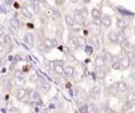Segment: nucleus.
<instances>
[{"mask_svg": "<svg viewBox=\"0 0 135 113\" xmlns=\"http://www.w3.org/2000/svg\"><path fill=\"white\" fill-rule=\"evenodd\" d=\"M33 101L35 102L36 104H42V99H41V96H40V93L37 91H35L33 93Z\"/></svg>", "mask_w": 135, "mask_h": 113, "instance_id": "obj_20", "label": "nucleus"}, {"mask_svg": "<svg viewBox=\"0 0 135 113\" xmlns=\"http://www.w3.org/2000/svg\"><path fill=\"white\" fill-rule=\"evenodd\" d=\"M86 53H87V55H89V56L92 55V47L91 46H87L86 47Z\"/></svg>", "mask_w": 135, "mask_h": 113, "instance_id": "obj_28", "label": "nucleus"}, {"mask_svg": "<svg viewBox=\"0 0 135 113\" xmlns=\"http://www.w3.org/2000/svg\"><path fill=\"white\" fill-rule=\"evenodd\" d=\"M53 40V46H54V47H56V46H57V40L56 39H52Z\"/></svg>", "mask_w": 135, "mask_h": 113, "instance_id": "obj_35", "label": "nucleus"}, {"mask_svg": "<svg viewBox=\"0 0 135 113\" xmlns=\"http://www.w3.org/2000/svg\"><path fill=\"white\" fill-rule=\"evenodd\" d=\"M84 18H86V16H84L81 10H75L74 14H73V19H74V23L77 25H80V26H83L84 24Z\"/></svg>", "mask_w": 135, "mask_h": 113, "instance_id": "obj_2", "label": "nucleus"}, {"mask_svg": "<svg viewBox=\"0 0 135 113\" xmlns=\"http://www.w3.org/2000/svg\"><path fill=\"white\" fill-rule=\"evenodd\" d=\"M9 25H10V27L14 29V30H17V29H18V27H19V21H18V20H17L16 18H12V19H10Z\"/></svg>", "mask_w": 135, "mask_h": 113, "instance_id": "obj_19", "label": "nucleus"}, {"mask_svg": "<svg viewBox=\"0 0 135 113\" xmlns=\"http://www.w3.org/2000/svg\"><path fill=\"white\" fill-rule=\"evenodd\" d=\"M42 45H43V48L45 49V51H50V49H52L54 46H53V40L51 38H45L43 40V43H42Z\"/></svg>", "mask_w": 135, "mask_h": 113, "instance_id": "obj_10", "label": "nucleus"}, {"mask_svg": "<svg viewBox=\"0 0 135 113\" xmlns=\"http://www.w3.org/2000/svg\"><path fill=\"white\" fill-rule=\"evenodd\" d=\"M127 90H128V85L126 84L125 82L120 81V82L116 83V92H117V93L124 94V93H126V92H127Z\"/></svg>", "mask_w": 135, "mask_h": 113, "instance_id": "obj_3", "label": "nucleus"}, {"mask_svg": "<svg viewBox=\"0 0 135 113\" xmlns=\"http://www.w3.org/2000/svg\"><path fill=\"white\" fill-rule=\"evenodd\" d=\"M98 77H99V78H104V77H105V72H103L101 69H99V72H98Z\"/></svg>", "mask_w": 135, "mask_h": 113, "instance_id": "obj_31", "label": "nucleus"}, {"mask_svg": "<svg viewBox=\"0 0 135 113\" xmlns=\"http://www.w3.org/2000/svg\"><path fill=\"white\" fill-rule=\"evenodd\" d=\"M55 64H54V68H53V71L55 72L57 75H62L63 74V71H64V66H63V63L62 64V62H54Z\"/></svg>", "mask_w": 135, "mask_h": 113, "instance_id": "obj_6", "label": "nucleus"}, {"mask_svg": "<svg viewBox=\"0 0 135 113\" xmlns=\"http://www.w3.org/2000/svg\"><path fill=\"white\" fill-rule=\"evenodd\" d=\"M89 43H90V45L94 46L95 48L99 49V47H100V40H99V38H98V36L92 35L90 38H89Z\"/></svg>", "mask_w": 135, "mask_h": 113, "instance_id": "obj_9", "label": "nucleus"}, {"mask_svg": "<svg viewBox=\"0 0 135 113\" xmlns=\"http://www.w3.org/2000/svg\"><path fill=\"white\" fill-rule=\"evenodd\" d=\"M5 44L6 45H8V46H10L11 45V38L8 35H6L5 36Z\"/></svg>", "mask_w": 135, "mask_h": 113, "instance_id": "obj_27", "label": "nucleus"}, {"mask_svg": "<svg viewBox=\"0 0 135 113\" xmlns=\"http://www.w3.org/2000/svg\"><path fill=\"white\" fill-rule=\"evenodd\" d=\"M42 113H46V111H44V110H43V111H42Z\"/></svg>", "mask_w": 135, "mask_h": 113, "instance_id": "obj_40", "label": "nucleus"}, {"mask_svg": "<svg viewBox=\"0 0 135 113\" xmlns=\"http://www.w3.org/2000/svg\"><path fill=\"white\" fill-rule=\"evenodd\" d=\"M14 79H15V83H16V84L18 85L19 87L24 86V84H25V78H24V76H23L22 73L16 72L15 75H14Z\"/></svg>", "mask_w": 135, "mask_h": 113, "instance_id": "obj_4", "label": "nucleus"}, {"mask_svg": "<svg viewBox=\"0 0 135 113\" xmlns=\"http://www.w3.org/2000/svg\"><path fill=\"white\" fill-rule=\"evenodd\" d=\"M63 74L68 77H73L74 74H75V69H74L73 66H65L64 71H63Z\"/></svg>", "mask_w": 135, "mask_h": 113, "instance_id": "obj_8", "label": "nucleus"}, {"mask_svg": "<svg viewBox=\"0 0 135 113\" xmlns=\"http://www.w3.org/2000/svg\"><path fill=\"white\" fill-rule=\"evenodd\" d=\"M62 49H63V51H64V53H65V54L69 53V48H68V47H63Z\"/></svg>", "mask_w": 135, "mask_h": 113, "instance_id": "obj_36", "label": "nucleus"}, {"mask_svg": "<svg viewBox=\"0 0 135 113\" xmlns=\"http://www.w3.org/2000/svg\"><path fill=\"white\" fill-rule=\"evenodd\" d=\"M106 63H107V61L104 55H98L95 60V65H96V67H98V68L104 67V66L106 65Z\"/></svg>", "mask_w": 135, "mask_h": 113, "instance_id": "obj_5", "label": "nucleus"}, {"mask_svg": "<svg viewBox=\"0 0 135 113\" xmlns=\"http://www.w3.org/2000/svg\"><path fill=\"white\" fill-rule=\"evenodd\" d=\"M65 1V0H61V2H64Z\"/></svg>", "mask_w": 135, "mask_h": 113, "instance_id": "obj_41", "label": "nucleus"}, {"mask_svg": "<svg viewBox=\"0 0 135 113\" xmlns=\"http://www.w3.org/2000/svg\"><path fill=\"white\" fill-rule=\"evenodd\" d=\"M26 92L27 90L25 89V87H19L18 90H17V93H16V98L18 101H23V100L25 99V95H26Z\"/></svg>", "mask_w": 135, "mask_h": 113, "instance_id": "obj_7", "label": "nucleus"}, {"mask_svg": "<svg viewBox=\"0 0 135 113\" xmlns=\"http://www.w3.org/2000/svg\"><path fill=\"white\" fill-rule=\"evenodd\" d=\"M77 41H78V46H79V47H81V46L84 45V41H86V39H84L83 37H79V36H77Z\"/></svg>", "mask_w": 135, "mask_h": 113, "instance_id": "obj_25", "label": "nucleus"}, {"mask_svg": "<svg viewBox=\"0 0 135 113\" xmlns=\"http://www.w3.org/2000/svg\"><path fill=\"white\" fill-rule=\"evenodd\" d=\"M41 86H42V89H43L44 92H49L50 89H51L50 84H47V83H45V82H42V83H41Z\"/></svg>", "mask_w": 135, "mask_h": 113, "instance_id": "obj_24", "label": "nucleus"}, {"mask_svg": "<svg viewBox=\"0 0 135 113\" xmlns=\"http://www.w3.org/2000/svg\"><path fill=\"white\" fill-rule=\"evenodd\" d=\"M126 101L132 103V104H135V91H131L129 92L127 98H126Z\"/></svg>", "mask_w": 135, "mask_h": 113, "instance_id": "obj_18", "label": "nucleus"}, {"mask_svg": "<svg viewBox=\"0 0 135 113\" xmlns=\"http://www.w3.org/2000/svg\"><path fill=\"white\" fill-rule=\"evenodd\" d=\"M37 79H38V78H37V76H36V75H35V74H34V75H33V76H31V82H33V83H35V82H37Z\"/></svg>", "mask_w": 135, "mask_h": 113, "instance_id": "obj_33", "label": "nucleus"}, {"mask_svg": "<svg viewBox=\"0 0 135 113\" xmlns=\"http://www.w3.org/2000/svg\"><path fill=\"white\" fill-rule=\"evenodd\" d=\"M87 113H98V106L95 103L87 104Z\"/></svg>", "mask_w": 135, "mask_h": 113, "instance_id": "obj_15", "label": "nucleus"}, {"mask_svg": "<svg viewBox=\"0 0 135 113\" xmlns=\"http://www.w3.org/2000/svg\"><path fill=\"white\" fill-rule=\"evenodd\" d=\"M3 86H5V87H6V90H8V91L11 89V83H10V81H9L8 78H5V79H3Z\"/></svg>", "mask_w": 135, "mask_h": 113, "instance_id": "obj_23", "label": "nucleus"}, {"mask_svg": "<svg viewBox=\"0 0 135 113\" xmlns=\"http://www.w3.org/2000/svg\"><path fill=\"white\" fill-rule=\"evenodd\" d=\"M112 67H113V69H120L119 62H118V61H114L113 64H112Z\"/></svg>", "mask_w": 135, "mask_h": 113, "instance_id": "obj_26", "label": "nucleus"}, {"mask_svg": "<svg viewBox=\"0 0 135 113\" xmlns=\"http://www.w3.org/2000/svg\"><path fill=\"white\" fill-rule=\"evenodd\" d=\"M79 111L81 112V113H87V104H83V105L80 106Z\"/></svg>", "mask_w": 135, "mask_h": 113, "instance_id": "obj_29", "label": "nucleus"}, {"mask_svg": "<svg viewBox=\"0 0 135 113\" xmlns=\"http://www.w3.org/2000/svg\"><path fill=\"white\" fill-rule=\"evenodd\" d=\"M132 68H133V73L135 74V64H133V65H132Z\"/></svg>", "mask_w": 135, "mask_h": 113, "instance_id": "obj_38", "label": "nucleus"}, {"mask_svg": "<svg viewBox=\"0 0 135 113\" xmlns=\"http://www.w3.org/2000/svg\"><path fill=\"white\" fill-rule=\"evenodd\" d=\"M3 48H5V46H3V43H2V41H0V54L3 52Z\"/></svg>", "mask_w": 135, "mask_h": 113, "instance_id": "obj_34", "label": "nucleus"}, {"mask_svg": "<svg viewBox=\"0 0 135 113\" xmlns=\"http://www.w3.org/2000/svg\"><path fill=\"white\" fill-rule=\"evenodd\" d=\"M22 12H23V15H24L26 18H28V19H32V18H33V14H32L31 11H29L28 8H26V7H23Z\"/></svg>", "mask_w": 135, "mask_h": 113, "instance_id": "obj_21", "label": "nucleus"}, {"mask_svg": "<svg viewBox=\"0 0 135 113\" xmlns=\"http://www.w3.org/2000/svg\"><path fill=\"white\" fill-rule=\"evenodd\" d=\"M116 27H117L118 30H124V29L127 27V23H126L124 19H117Z\"/></svg>", "mask_w": 135, "mask_h": 113, "instance_id": "obj_14", "label": "nucleus"}, {"mask_svg": "<svg viewBox=\"0 0 135 113\" xmlns=\"http://www.w3.org/2000/svg\"><path fill=\"white\" fill-rule=\"evenodd\" d=\"M119 65H120V69H127L131 65H132V61L129 60V57L126 55H123L120 58H119Z\"/></svg>", "mask_w": 135, "mask_h": 113, "instance_id": "obj_1", "label": "nucleus"}, {"mask_svg": "<svg viewBox=\"0 0 135 113\" xmlns=\"http://www.w3.org/2000/svg\"><path fill=\"white\" fill-rule=\"evenodd\" d=\"M117 35H118V31L116 30H112V31H109L108 33V35H107V38L108 40L110 41V43H117Z\"/></svg>", "mask_w": 135, "mask_h": 113, "instance_id": "obj_11", "label": "nucleus"}, {"mask_svg": "<svg viewBox=\"0 0 135 113\" xmlns=\"http://www.w3.org/2000/svg\"><path fill=\"white\" fill-rule=\"evenodd\" d=\"M31 113H34V112H31Z\"/></svg>", "mask_w": 135, "mask_h": 113, "instance_id": "obj_42", "label": "nucleus"}, {"mask_svg": "<svg viewBox=\"0 0 135 113\" xmlns=\"http://www.w3.org/2000/svg\"><path fill=\"white\" fill-rule=\"evenodd\" d=\"M133 55H134V58H135V48L133 49Z\"/></svg>", "mask_w": 135, "mask_h": 113, "instance_id": "obj_39", "label": "nucleus"}, {"mask_svg": "<svg viewBox=\"0 0 135 113\" xmlns=\"http://www.w3.org/2000/svg\"><path fill=\"white\" fill-rule=\"evenodd\" d=\"M24 40H25V43H26L27 45H29V46L34 45V37H33L32 34H29V33H27V34L24 36Z\"/></svg>", "mask_w": 135, "mask_h": 113, "instance_id": "obj_16", "label": "nucleus"}, {"mask_svg": "<svg viewBox=\"0 0 135 113\" xmlns=\"http://www.w3.org/2000/svg\"><path fill=\"white\" fill-rule=\"evenodd\" d=\"M91 17H92V19L100 18L101 17V11H100V9H98V8H94V9L91 10Z\"/></svg>", "mask_w": 135, "mask_h": 113, "instance_id": "obj_17", "label": "nucleus"}, {"mask_svg": "<svg viewBox=\"0 0 135 113\" xmlns=\"http://www.w3.org/2000/svg\"><path fill=\"white\" fill-rule=\"evenodd\" d=\"M105 113H117V112L114 111L113 109H110V107H107L106 110H105Z\"/></svg>", "mask_w": 135, "mask_h": 113, "instance_id": "obj_32", "label": "nucleus"}, {"mask_svg": "<svg viewBox=\"0 0 135 113\" xmlns=\"http://www.w3.org/2000/svg\"><path fill=\"white\" fill-rule=\"evenodd\" d=\"M100 20H101V25H104V26L106 27V28H108V27L112 26L113 20H112V18L109 17V16H103Z\"/></svg>", "mask_w": 135, "mask_h": 113, "instance_id": "obj_12", "label": "nucleus"}, {"mask_svg": "<svg viewBox=\"0 0 135 113\" xmlns=\"http://www.w3.org/2000/svg\"><path fill=\"white\" fill-rule=\"evenodd\" d=\"M64 20H65V24H66L70 28H71V27H73L74 25H75L72 15H65V16H64Z\"/></svg>", "mask_w": 135, "mask_h": 113, "instance_id": "obj_13", "label": "nucleus"}, {"mask_svg": "<svg viewBox=\"0 0 135 113\" xmlns=\"http://www.w3.org/2000/svg\"><path fill=\"white\" fill-rule=\"evenodd\" d=\"M94 25H96V26H100V25H101L100 18H95L94 19Z\"/></svg>", "mask_w": 135, "mask_h": 113, "instance_id": "obj_30", "label": "nucleus"}, {"mask_svg": "<svg viewBox=\"0 0 135 113\" xmlns=\"http://www.w3.org/2000/svg\"><path fill=\"white\" fill-rule=\"evenodd\" d=\"M132 107H133V104L132 103L126 102V103H124V105H123V107H122V110H123V112H126V111L131 110Z\"/></svg>", "mask_w": 135, "mask_h": 113, "instance_id": "obj_22", "label": "nucleus"}, {"mask_svg": "<svg viewBox=\"0 0 135 113\" xmlns=\"http://www.w3.org/2000/svg\"><path fill=\"white\" fill-rule=\"evenodd\" d=\"M2 36H3V30L0 28V37H2Z\"/></svg>", "mask_w": 135, "mask_h": 113, "instance_id": "obj_37", "label": "nucleus"}]
</instances>
